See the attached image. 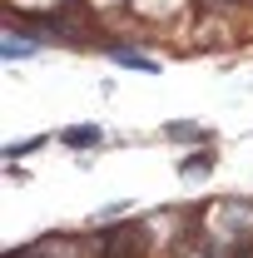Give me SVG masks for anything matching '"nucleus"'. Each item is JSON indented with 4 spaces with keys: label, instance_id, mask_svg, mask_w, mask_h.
Masks as SVG:
<instances>
[{
    "label": "nucleus",
    "instance_id": "nucleus-5",
    "mask_svg": "<svg viewBox=\"0 0 253 258\" xmlns=\"http://www.w3.org/2000/svg\"><path fill=\"white\" fill-rule=\"evenodd\" d=\"M204 169H209V159H204V154H199V159H189V164H184V174H189V179H204Z\"/></svg>",
    "mask_w": 253,
    "mask_h": 258
},
{
    "label": "nucleus",
    "instance_id": "nucleus-1",
    "mask_svg": "<svg viewBox=\"0 0 253 258\" xmlns=\"http://www.w3.org/2000/svg\"><path fill=\"white\" fill-rule=\"evenodd\" d=\"M60 144H70V149H95V144H104V129L99 124H70V129H60Z\"/></svg>",
    "mask_w": 253,
    "mask_h": 258
},
{
    "label": "nucleus",
    "instance_id": "nucleus-3",
    "mask_svg": "<svg viewBox=\"0 0 253 258\" xmlns=\"http://www.w3.org/2000/svg\"><path fill=\"white\" fill-rule=\"evenodd\" d=\"M35 55V40H20L15 30H5V60H30Z\"/></svg>",
    "mask_w": 253,
    "mask_h": 258
},
{
    "label": "nucleus",
    "instance_id": "nucleus-2",
    "mask_svg": "<svg viewBox=\"0 0 253 258\" xmlns=\"http://www.w3.org/2000/svg\"><path fill=\"white\" fill-rule=\"evenodd\" d=\"M109 60L124 64V70H144V75H154V70H159L149 55H139V50H124V45H119V50H109Z\"/></svg>",
    "mask_w": 253,
    "mask_h": 258
},
{
    "label": "nucleus",
    "instance_id": "nucleus-4",
    "mask_svg": "<svg viewBox=\"0 0 253 258\" xmlns=\"http://www.w3.org/2000/svg\"><path fill=\"white\" fill-rule=\"evenodd\" d=\"M164 134H169V139H184V144H194V139H204V129L194 124V119H174V124H164Z\"/></svg>",
    "mask_w": 253,
    "mask_h": 258
}]
</instances>
